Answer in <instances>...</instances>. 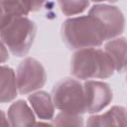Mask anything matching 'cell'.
<instances>
[{"label":"cell","mask_w":127,"mask_h":127,"mask_svg":"<svg viewBox=\"0 0 127 127\" xmlns=\"http://www.w3.org/2000/svg\"><path fill=\"white\" fill-rule=\"evenodd\" d=\"M114 70L111 58L100 49L79 50L73 54L70 61V73L78 79H105L112 76Z\"/></svg>","instance_id":"7a4b0ae2"},{"label":"cell","mask_w":127,"mask_h":127,"mask_svg":"<svg viewBox=\"0 0 127 127\" xmlns=\"http://www.w3.org/2000/svg\"><path fill=\"white\" fill-rule=\"evenodd\" d=\"M104 51L111 58L115 70L123 72L127 68V39L117 38L106 43Z\"/></svg>","instance_id":"8fae6325"},{"label":"cell","mask_w":127,"mask_h":127,"mask_svg":"<svg viewBox=\"0 0 127 127\" xmlns=\"http://www.w3.org/2000/svg\"><path fill=\"white\" fill-rule=\"evenodd\" d=\"M52 95L56 108L62 112L77 115L86 112L84 87L77 79L64 78L60 80L54 86Z\"/></svg>","instance_id":"277c9868"},{"label":"cell","mask_w":127,"mask_h":127,"mask_svg":"<svg viewBox=\"0 0 127 127\" xmlns=\"http://www.w3.org/2000/svg\"><path fill=\"white\" fill-rule=\"evenodd\" d=\"M28 100L40 119L51 120L55 114V104L51 95L46 91H37L28 96Z\"/></svg>","instance_id":"30bf717a"},{"label":"cell","mask_w":127,"mask_h":127,"mask_svg":"<svg viewBox=\"0 0 127 127\" xmlns=\"http://www.w3.org/2000/svg\"><path fill=\"white\" fill-rule=\"evenodd\" d=\"M85 108L88 113H96L105 108L113 98L109 85L102 81L86 80L83 83Z\"/></svg>","instance_id":"52a82bcc"},{"label":"cell","mask_w":127,"mask_h":127,"mask_svg":"<svg viewBox=\"0 0 127 127\" xmlns=\"http://www.w3.org/2000/svg\"><path fill=\"white\" fill-rule=\"evenodd\" d=\"M1 115H2V120H1V125H2V127H11L9 120L6 119V116H5L4 111H1Z\"/></svg>","instance_id":"2e32d148"},{"label":"cell","mask_w":127,"mask_h":127,"mask_svg":"<svg viewBox=\"0 0 127 127\" xmlns=\"http://www.w3.org/2000/svg\"><path fill=\"white\" fill-rule=\"evenodd\" d=\"M8 120L11 127H33L36 124L32 109L22 99L10 105L8 109Z\"/></svg>","instance_id":"9c48e42d"},{"label":"cell","mask_w":127,"mask_h":127,"mask_svg":"<svg viewBox=\"0 0 127 127\" xmlns=\"http://www.w3.org/2000/svg\"><path fill=\"white\" fill-rule=\"evenodd\" d=\"M42 3L28 1H2L1 19L12 17H25L29 12L39 10Z\"/></svg>","instance_id":"7c38bea8"},{"label":"cell","mask_w":127,"mask_h":127,"mask_svg":"<svg viewBox=\"0 0 127 127\" xmlns=\"http://www.w3.org/2000/svg\"><path fill=\"white\" fill-rule=\"evenodd\" d=\"M126 79H127V76H126Z\"/></svg>","instance_id":"ac0fdd59"},{"label":"cell","mask_w":127,"mask_h":127,"mask_svg":"<svg viewBox=\"0 0 127 127\" xmlns=\"http://www.w3.org/2000/svg\"><path fill=\"white\" fill-rule=\"evenodd\" d=\"M60 8L65 16H73L82 13L89 5L88 1H59Z\"/></svg>","instance_id":"9a60e30c"},{"label":"cell","mask_w":127,"mask_h":127,"mask_svg":"<svg viewBox=\"0 0 127 127\" xmlns=\"http://www.w3.org/2000/svg\"><path fill=\"white\" fill-rule=\"evenodd\" d=\"M53 125L54 127H83V118L81 115L61 112L54 119Z\"/></svg>","instance_id":"5bb4252c"},{"label":"cell","mask_w":127,"mask_h":127,"mask_svg":"<svg viewBox=\"0 0 127 127\" xmlns=\"http://www.w3.org/2000/svg\"><path fill=\"white\" fill-rule=\"evenodd\" d=\"M62 37L70 50L78 51L100 47L106 41L101 25L89 14L65 20L62 26Z\"/></svg>","instance_id":"6da1fadb"},{"label":"cell","mask_w":127,"mask_h":127,"mask_svg":"<svg viewBox=\"0 0 127 127\" xmlns=\"http://www.w3.org/2000/svg\"><path fill=\"white\" fill-rule=\"evenodd\" d=\"M89 15L94 17L101 25L105 40L118 37L124 32L125 18L121 10L109 4H95L88 12Z\"/></svg>","instance_id":"8992f818"},{"label":"cell","mask_w":127,"mask_h":127,"mask_svg":"<svg viewBox=\"0 0 127 127\" xmlns=\"http://www.w3.org/2000/svg\"><path fill=\"white\" fill-rule=\"evenodd\" d=\"M85 127H127V110L123 106H112L103 114L90 116Z\"/></svg>","instance_id":"ba28073f"},{"label":"cell","mask_w":127,"mask_h":127,"mask_svg":"<svg viewBox=\"0 0 127 127\" xmlns=\"http://www.w3.org/2000/svg\"><path fill=\"white\" fill-rule=\"evenodd\" d=\"M33 127H54V125L50 123H45V122H37Z\"/></svg>","instance_id":"e0dca14e"},{"label":"cell","mask_w":127,"mask_h":127,"mask_svg":"<svg viewBox=\"0 0 127 127\" xmlns=\"http://www.w3.org/2000/svg\"><path fill=\"white\" fill-rule=\"evenodd\" d=\"M47 81V73L43 64L33 59L26 58L17 69V86L20 94H28L42 88Z\"/></svg>","instance_id":"5b68a950"},{"label":"cell","mask_w":127,"mask_h":127,"mask_svg":"<svg viewBox=\"0 0 127 127\" xmlns=\"http://www.w3.org/2000/svg\"><path fill=\"white\" fill-rule=\"evenodd\" d=\"M17 78L14 70L6 65L1 67V93L0 101L2 103L10 102L17 96Z\"/></svg>","instance_id":"4fadbf2b"},{"label":"cell","mask_w":127,"mask_h":127,"mask_svg":"<svg viewBox=\"0 0 127 127\" xmlns=\"http://www.w3.org/2000/svg\"><path fill=\"white\" fill-rule=\"evenodd\" d=\"M36 33V24L27 17L1 19L2 44L16 57H24L28 54Z\"/></svg>","instance_id":"3957f363"}]
</instances>
